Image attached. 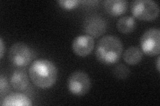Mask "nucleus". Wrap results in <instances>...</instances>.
<instances>
[{
    "label": "nucleus",
    "mask_w": 160,
    "mask_h": 106,
    "mask_svg": "<svg viewBox=\"0 0 160 106\" xmlns=\"http://www.w3.org/2000/svg\"><path fill=\"white\" fill-rule=\"evenodd\" d=\"M29 78L37 87L48 89L56 84L58 78V70L50 60H37L32 62L29 69Z\"/></svg>",
    "instance_id": "f257e3e1"
},
{
    "label": "nucleus",
    "mask_w": 160,
    "mask_h": 106,
    "mask_svg": "<svg viewBox=\"0 0 160 106\" xmlns=\"http://www.w3.org/2000/svg\"><path fill=\"white\" fill-rule=\"evenodd\" d=\"M123 45L120 39L114 35L103 37L96 45V57L98 61L105 65H112L121 58Z\"/></svg>",
    "instance_id": "f03ea898"
},
{
    "label": "nucleus",
    "mask_w": 160,
    "mask_h": 106,
    "mask_svg": "<svg viewBox=\"0 0 160 106\" xmlns=\"http://www.w3.org/2000/svg\"><path fill=\"white\" fill-rule=\"evenodd\" d=\"M131 12L133 17L142 21H152L159 14L158 3L152 0H136L131 5Z\"/></svg>",
    "instance_id": "7ed1b4c3"
},
{
    "label": "nucleus",
    "mask_w": 160,
    "mask_h": 106,
    "mask_svg": "<svg viewBox=\"0 0 160 106\" xmlns=\"http://www.w3.org/2000/svg\"><path fill=\"white\" fill-rule=\"evenodd\" d=\"M33 53L28 45L23 42H17L12 45L8 53L9 62L18 68H23L32 62Z\"/></svg>",
    "instance_id": "20e7f679"
},
{
    "label": "nucleus",
    "mask_w": 160,
    "mask_h": 106,
    "mask_svg": "<svg viewBox=\"0 0 160 106\" xmlns=\"http://www.w3.org/2000/svg\"><path fill=\"white\" fill-rule=\"evenodd\" d=\"M92 82L87 73L76 71L69 76L67 81V87L69 92L76 96H82L90 90Z\"/></svg>",
    "instance_id": "39448f33"
},
{
    "label": "nucleus",
    "mask_w": 160,
    "mask_h": 106,
    "mask_svg": "<svg viewBox=\"0 0 160 106\" xmlns=\"http://www.w3.org/2000/svg\"><path fill=\"white\" fill-rule=\"evenodd\" d=\"M160 30L150 28L143 33L140 39V45L143 53L148 56L153 57L160 52Z\"/></svg>",
    "instance_id": "423d86ee"
},
{
    "label": "nucleus",
    "mask_w": 160,
    "mask_h": 106,
    "mask_svg": "<svg viewBox=\"0 0 160 106\" xmlns=\"http://www.w3.org/2000/svg\"><path fill=\"white\" fill-rule=\"evenodd\" d=\"M107 21L99 15H92L87 17L83 22V31L93 38H98L107 30Z\"/></svg>",
    "instance_id": "0eeeda50"
},
{
    "label": "nucleus",
    "mask_w": 160,
    "mask_h": 106,
    "mask_svg": "<svg viewBox=\"0 0 160 106\" xmlns=\"http://www.w3.org/2000/svg\"><path fill=\"white\" fill-rule=\"evenodd\" d=\"M95 45L94 39L88 35H79L73 39L72 50L79 57H87L92 52Z\"/></svg>",
    "instance_id": "6e6552de"
},
{
    "label": "nucleus",
    "mask_w": 160,
    "mask_h": 106,
    "mask_svg": "<svg viewBox=\"0 0 160 106\" xmlns=\"http://www.w3.org/2000/svg\"><path fill=\"white\" fill-rule=\"evenodd\" d=\"M10 84L17 91H24L29 85V78L26 71L22 69L14 70L10 76Z\"/></svg>",
    "instance_id": "1a4fd4ad"
},
{
    "label": "nucleus",
    "mask_w": 160,
    "mask_h": 106,
    "mask_svg": "<svg viewBox=\"0 0 160 106\" xmlns=\"http://www.w3.org/2000/svg\"><path fill=\"white\" fill-rule=\"evenodd\" d=\"M127 2L124 0H106L103 7L110 16L117 17L123 14L127 10Z\"/></svg>",
    "instance_id": "9d476101"
},
{
    "label": "nucleus",
    "mask_w": 160,
    "mask_h": 106,
    "mask_svg": "<svg viewBox=\"0 0 160 106\" xmlns=\"http://www.w3.org/2000/svg\"><path fill=\"white\" fill-rule=\"evenodd\" d=\"M30 99L23 94L12 93L4 97L1 101L2 106H30L32 105Z\"/></svg>",
    "instance_id": "9b49d317"
},
{
    "label": "nucleus",
    "mask_w": 160,
    "mask_h": 106,
    "mask_svg": "<svg viewBox=\"0 0 160 106\" xmlns=\"http://www.w3.org/2000/svg\"><path fill=\"white\" fill-rule=\"evenodd\" d=\"M123 57L129 65H137L142 60L143 52L138 47H130L124 52Z\"/></svg>",
    "instance_id": "f8f14e48"
},
{
    "label": "nucleus",
    "mask_w": 160,
    "mask_h": 106,
    "mask_svg": "<svg viewBox=\"0 0 160 106\" xmlns=\"http://www.w3.org/2000/svg\"><path fill=\"white\" fill-rule=\"evenodd\" d=\"M118 31L123 34H128L133 32L136 27V19L133 17H120L116 23Z\"/></svg>",
    "instance_id": "ddd939ff"
},
{
    "label": "nucleus",
    "mask_w": 160,
    "mask_h": 106,
    "mask_svg": "<svg viewBox=\"0 0 160 106\" xmlns=\"http://www.w3.org/2000/svg\"><path fill=\"white\" fill-rule=\"evenodd\" d=\"M113 74L115 77L119 80H125L129 77L130 70L127 66L123 64H119L114 67Z\"/></svg>",
    "instance_id": "4468645a"
},
{
    "label": "nucleus",
    "mask_w": 160,
    "mask_h": 106,
    "mask_svg": "<svg viewBox=\"0 0 160 106\" xmlns=\"http://www.w3.org/2000/svg\"><path fill=\"white\" fill-rule=\"evenodd\" d=\"M59 6L66 10H72L76 8L80 3L78 0H60L57 1Z\"/></svg>",
    "instance_id": "2eb2a0df"
},
{
    "label": "nucleus",
    "mask_w": 160,
    "mask_h": 106,
    "mask_svg": "<svg viewBox=\"0 0 160 106\" xmlns=\"http://www.w3.org/2000/svg\"><path fill=\"white\" fill-rule=\"evenodd\" d=\"M9 90V84L8 82L7 78L3 76V74H1L0 77V94H1V97L3 98L4 95H6Z\"/></svg>",
    "instance_id": "dca6fc26"
},
{
    "label": "nucleus",
    "mask_w": 160,
    "mask_h": 106,
    "mask_svg": "<svg viewBox=\"0 0 160 106\" xmlns=\"http://www.w3.org/2000/svg\"><path fill=\"white\" fill-rule=\"evenodd\" d=\"M4 50H5V47H4V43H3V39L1 38L0 39V58H2L3 54H4Z\"/></svg>",
    "instance_id": "f3484780"
},
{
    "label": "nucleus",
    "mask_w": 160,
    "mask_h": 106,
    "mask_svg": "<svg viewBox=\"0 0 160 106\" xmlns=\"http://www.w3.org/2000/svg\"><path fill=\"white\" fill-rule=\"evenodd\" d=\"M159 62H160V57H158V60H157V63H156V68H157V70H158V72L160 71V70H159V68H159Z\"/></svg>",
    "instance_id": "a211bd4d"
}]
</instances>
